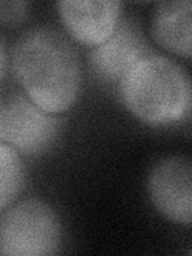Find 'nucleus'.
I'll use <instances>...</instances> for the list:
<instances>
[{
	"mask_svg": "<svg viewBox=\"0 0 192 256\" xmlns=\"http://www.w3.org/2000/svg\"><path fill=\"white\" fill-rule=\"evenodd\" d=\"M26 182L22 157L10 144L0 141V212L13 205Z\"/></svg>",
	"mask_w": 192,
	"mask_h": 256,
	"instance_id": "nucleus-9",
	"label": "nucleus"
},
{
	"mask_svg": "<svg viewBox=\"0 0 192 256\" xmlns=\"http://www.w3.org/2000/svg\"><path fill=\"white\" fill-rule=\"evenodd\" d=\"M61 221L52 205L26 198L0 212V254L48 256L61 245Z\"/></svg>",
	"mask_w": 192,
	"mask_h": 256,
	"instance_id": "nucleus-3",
	"label": "nucleus"
},
{
	"mask_svg": "<svg viewBox=\"0 0 192 256\" xmlns=\"http://www.w3.org/2000/svg\"><path fill=\"white\" fill-rule=\"evenodd\" d=\"M13 74L24 93L50 114H62L78 100L82 64L68 37L50 28L30 29L12 54Z\"/></svg>",
	"mask_w": 192,
	"mask_h": 256,
	"instance_id": "nucleus-1",
	"label": "nucleus"
},
{
	"mask_svg": "<svg viewBox=\"0 0 192 256\" xmlns=\"http://www.w3.org/2000/svg\"><path fill=\"white\" fill-rule=\"evenodd\" d=\"M6 64H8V54H6V48L2 37H0V82L4 80L5 77V72H6Z\"/></svg>",
	"mask_w": 192,
	"mask_h": 256,
	"instance_id": "nucleus-11",
	"label": "nucleus"
},
{
	"mask_svg": "<svg viewBox=\"0 0 192 256\" xmlns=\"http://www.w3.org/2000/svg\"><path fill=\"white\" fill-rule=\"evenodd\" d=\"M30 2L26 0H0V26L16 28L30 14Z\"/></svg>",
	"mask_w": 192,
	"mask_h": 256,
	"instance_id": "nucleus-10",
	"label": "nucleus"
},
{
	"mask_svg": "<svg viewBox=\"0 0 192 256\" xmlns=\"http://www.w3.org/2000/svg\"><path fill=\"white\" fill-rule=\"evenodd\" d=\"M124 106L148 125H170L190 117L192 85L188 70L162 54H148L118 80Z\"/></svg>",
	"mask_w": 192,
	"mask_h": 256,
	"instance_id": "nucleus-2",
	"label": "nucleus"
},
{
	"mask_svg": "<svg viewBox=\"0 0 192 256\" xmlns=\"http://www.w3.org/2000/svg\"><path fill=\"white\" fill-rule=\"evenodd\" d=\"M62 120L58 114L38 108L26 94H13L2 101L0 141L22 156H40L56 142Z\"/></svg>",
	"mask_w": 192,
	"mask_h": 256,
	"instance_id": "nucleus-4",
	"label": "nucleus"
},
{
	"mask_svg": "<svg viewBox=\"0 0 192 256\" xmlns=\"http://www.w3.org/2000/svg\"><path fill=\"white\" fill-rule=\"evenodd\" d=\"M192 4L189 0L160 2L152 13L150 34L154 42L178 56L192 54Z\"/></svg>",
	"mask_w": 192,
	"mask_h": 256,
	"instance_id": "nucleus-8",
	"label": "nucleus"
},
{
	"mask_svg": "<svg viewBox=\"0 0 192 256\" xmlns=\"http://www.w3.org/2000/svg\"><path fill=\"white\" fill-rule=\"evenodd\" d=\"M148 192L157 212L174 224L192 221V164L188 157L172 156L149 173Z\"/></svg>",
	"mask_w": 192,
	"mask_h": 256,
	"instance_id": "nucleus-5",
	"label": "nucleus"
},
{
	"mask_svg": "<svg viewBox=\"0 0 192 256\" xmlns=\"http://www.w3.org/2000/svg\"><path fill=\"white\" fill-rule=\"evenodd\" d=\"M118 0H61L56 4L60 20L76 42L98 46L114 34L122 20Z\"/></svg>",
	"mask_w": 192,
	"mask_h": 256,
	"instance_id": "nucleus-6",
	"label": "nucleus"
},
{
	"mask_svg": "<svg viewBox=\"0 0 192 256\" xmlns=\"http://www.w3.org/2000/svg\"><path fill=\"white\" fill-rule=\"evenodd\" d=\"M152 50L134 20H120L117 29L106 42L94 46L90 62L94 74L106 82H118L125 72Z\"/></svg>",
	"mask_w": 192,
	"mask_h": 256,
	"instance_id": "nucleus-7",
	"label": "nucleus"
},
{
	"mask_svg": "<svg viewBox=\"0 0 192 256\" xmlns=\"http://www.w3.org/2000/svg\"><path fill=\"white\" fill-rule=\"evenodd\" d=\"M0 110H2V101H0Z\"/></svg>",
	"mask_w": 192,
	"mask_h": 256,
	"instance_id": "nucleus-12",
	"label": "nucleus"
}]
</instances>
